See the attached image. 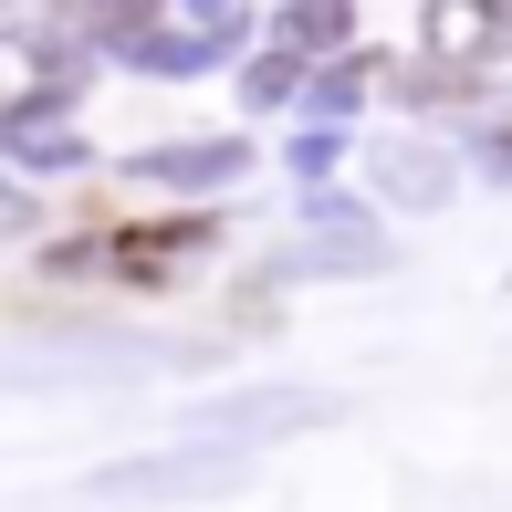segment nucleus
I'll return each instance as SVG.
<instances>
[{
  "mask_svg": "<svg viewBox=\"0 0 512 512\" xmlns=\"http://www.w3.org/2000/svg\"><path fill=\"white\" fill-rule=\"evenodd\" d=\"M209 230H220V220H147V230H115V241H95L84 262H105L115 283H157V272H178L189 251H209Z\"/></svg>",
  "mask_w": 512,
  "mask_h": 512,
  "instance_id": "nucleus-1",
  "label": "nucleus"
},
{
  "mask_svg": "<svg viewBox=\"0 0 512 512\" xmlns=\"http://www.w3.org/2000/svg\"><path fill=\"white\" fill-rule=\"evenodd\" d=\"M398 95L408 105H460L471 95V63H398Z\"/></svg>",
  "mask_w": 512,
  "mask_h": 512,
  "instance_id": "nucleus-5",
  "label": "nucleus"
},
{
  "mask_svg": "<svg viewBox=\"0 0 512 512\" xmlns=\"http://www.w3.org/2000/svg\"><path fill=\"white\" fill-rule=\"evenodd\" d=\"M387 189L418 199V209H439V199H450V157H429V147H387Z\"/></svg>",
  "mask_w": 512,
  "mask_h": 512,
  "instance_id": "nucleus-4",
  "label": "nucleus"
},
{
  "mask_svg": "<svg viewBox=\"0 0 512 512\" xmlns=\"http://www.w3.org/2000/svg\"><path fill=\"white\" fill-rule=\"evenodd\" d=\"M293 42H345V11H283Z\"/></svg>",
  "mask_w": 512,
  "mask_h": 512,
  "instance_id": "nucleus-6",
  "label": "nucleus"
},
{
  "mask_svg": "<svg viewBox=\"0 0 512 512\" xmlns=\"http://www.w3.org/2000/svg\"><path fill=\"white\" fill-rule=\"evenodd\" d=\"M429 53H450V63H492V53H512V11L439 0V11H429Z\"/></svg>",
  "mask_w": 512,
  "mask_h": 512,
  "instance_id": "nucleus-2",
  "label": "nucleus"
},
{
  "mask_svg": "<svg viewBox=\"0 0 512 512\" xmlns=\"http://www.w3.org/2000/svg\"><path fill=\"white\" fill-rule=\"evenodd\" d=\"M230 168H241V147H147V178H168V189H209Z\"/></svg>",
  "mask_w": 512,
  "mask_h": 512,
  "instance_id": "nucleus-3",
  "label": "nucleus"
}]
</instances>
